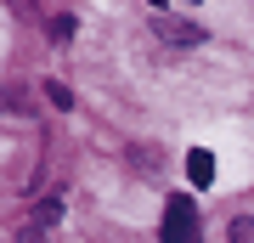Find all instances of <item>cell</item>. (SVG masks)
Segmentation results:
<instances>
[{
  "instance_id": "cell-1",
  "label": "cell",
  "mask_w": 254,
  "mask_h": 243,
  "mask_svg": "<svg viewBox=\"0 0 254 243\" xmlns=\"http://www.w3.org/2000/svg\"><path fill=\"white\" fill-rule=\"evenodd\" d=\"M164 243H198V204L187 198V192H175L170 204H164Z\"/></svg>"
},
{
  "instance_id": "cell-2",
  "label": "cell",
  "mask_w": 254,
  "mask_h": 243,
  "mask_svg": "<svg viewBox=\"0 0 254 243\" xmlns=\"http://www.w3.org/2000/svg\"><path fill=\"white\" fill-rule=\"evenodd\" d=\"M153 34H158V40H170V45H181V51H187V45H203V28H198V23H181V17H164V11L153 17Z\"/></svg>"
},
{
  "instance_id": "cell-3",
  "label": "cell",
  "mask_w": 254,
  "mask_h": 243,
  "mask_svg": "<svg viewBox=\"0 0 254 243\" xmlns=\"http://www.w3.org/2000/svg\"><path fill=\"white\" fill-rule=\"evenodd\" d=\"M187 175L198 181V187H209V181H215V153H203V147H192V153H187Z\"/></svg>"
},
{
  "instance_id": "cell-4",
  "label": "cell",
  "mask_w": 254,
  "mask_h": 243,
  "mask_svg": "<svg viewBox=\"0 0 254 243\" xmlns=\"http://www.w3.org/2000/svg\"><path fill=\"white\" fill-rule=\"evenodd\" d=\"M254 238V221H232V243H249Z\"/></svg>"
}]
</instances>
